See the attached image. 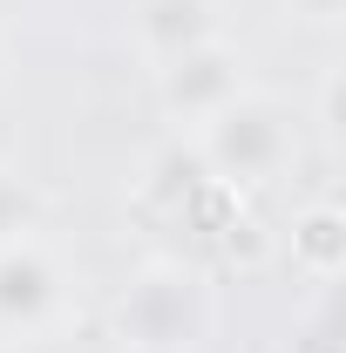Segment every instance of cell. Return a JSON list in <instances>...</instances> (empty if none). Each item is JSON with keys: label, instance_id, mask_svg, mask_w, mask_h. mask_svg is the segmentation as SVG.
<instances>
[{"label": "cell", "instance_id": "obj_2", "mask_svg": "<svg viewBox=\"0 0 346 353\" xmlns=\"http://www.w3.org/2000/svg\"><path fill=\"white\" fill-rule=\"evenodd\" d=\"M285 150H292L285 109L265 102V95H231L197 136V157H204V170L217 183H258V176H272L285 163Z\"/></svg>", "mask_w": 346, "mask_h": 353}, {"label": "cell", "instance_id": "obj_6", "mask_svg": "<svg viewBox=\"0 0 346 353\" xmlns=\"http://www.w3.org/2000/svg\"><path fill=\"white\" fill-rule=\"evenodd\" d=\"M340 245H346V231H340V211L333 204H312L292 224V265H299L305 279H319V285L340 279Z\"/></svg>", "mask_w": 346, "mask_h": 353}, {"label": "cell", "instance_id": "obj_3", "mask_svg": "<svg viewBox=\"0 0 346 353\" xmlns=\"http://www.w3.org/2000/svg\"><path fill=\"white\" fill-rule=\"evenodd\" d=\"M238 68H245V61L224 41H204V48H190V54H176V61H163V102H170V116L211 123L231 95H245Z\"/></svg>", "mask_w": 346, "mask_h": 353}, {"label": "cell", "instance_id": "obj_1", "mask_svg": "<svg viewBox=\"0 0 346 353\" xmlns=\"http://www.w3.org/2000/svg\"><path fill=\"white\" fill-rule=\"evenodd\" d=\"M116 333L130 353H197L211 340V292L197 272L183 265H156L143 272L123 306H116Z\"/></svg>", "mask_w": 346, "mask_h": 353}, {"label": "cell", "instance_id": "obj_8", "mask_svg": "<svg viewBox=\"0 0 346 353\" xmlns=\"http://www.w3.org/2000/svg\"><path fill=\"white\" fill-rule=\"evenodd\" d=\"M292 353H333V306H312L292 333Z\"/></svg>", "mask_w": 346, "mask_h": 353}, {"label": "cell", "instance_id": "obj_9", "mask_svg": "<svg viewBox=\"0 0 346 353\" xmlns=\"http://www.w3.org/2000/svg\"><path fill=\"white\" fill-rule=\"evenodd\" d=\"M319 130H326V143H340V75H326V88H319Z\"/></svg>", "mask_w": 346, "mask_h": 353}, {"label": "cell", "instance_id": "obj_5", "mask_svg": "<svg viewBox=\"0 0 346 353\" xmlns=\"http://www.w3.org/2000/svg\"><path fill=\"white\" fill-rule=\"evenodd\" d=\"M136 34H143V48L156 61H176L190 48L217 41V14H211V0H143L136 7Z\"/></svg>", "mask_w": 346, "mask_h": 353}, {"label": "cell", "instance_id": "obj_4", "mask_svg": "<svg viewBox=\"0 0 346 353\" xmlns=\"http://www.w3.org/2000/svg\"><path fill=\"white\" fill-rule=\"evenodd\" d=\"M54 265L21 238L0 252V333H34L48 312H54Z\"/></svg>", "mask_w": 346, "mask_h": 353}, {"label": "cell", "instance_id": "obj_10", "mask_svg": "<svg viewBox=\"0 0 346 353\" xmlns=\"http://www.w3.org/2000/svg\"><path fill=\"white\" fill-rule=\"evenodd\" d=\"M292 14H305V21L326 28V21H340V14H346V0H292Z\"/></svg>", "mask_w": 346, "mask_h": 353}, {"label": "cell", "instance_id": "obj_7", "mask_svg": "<svg viewBox=\"0 0 346 353\" xmlns=\"http://www.w3.org/2000/svg\"><path fill=\"white\" fill-rule=\"evenodd\" d=\"M28 218H34V204H28V190L0 176V252H7V245H21V231H28Z\"/></svg>", "mask_w": 346, "mask_h": 353}]
</instances>
